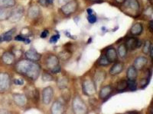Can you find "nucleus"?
Returning a JSON list of instances; mask_svg holds the SVG:
<instances>
[{"instance_id": "obj_1", "label": "nucleus", "mask_w": 153, "mask_h": 114, "mask_svg": "<svg viewBox=\"0 0 153 114\" xmlns=\"http://www.w3.org/2000/svg\"><path fill=\"white\" fill-rule=\"evenodd\" d=\"M17 71L32 79H37L40 71L38 64L31 60H22L17 64Z\"/></svg>"}, {"instance_id": "obj_2", "label": "nucleus", "mask_w": 153, "mask_h": 114, "mask_svg": "<svg viewBox=\"0 0 153 114\" xmlns=\"http://www.w3.org/2000/svg\"><path fill=\"white\" fill-rule=\"evenodd\" d=\"M122 5V10L128 15L136 16L140 11V4L138 0H126Z\"/></svg>"}, {"instance_id": "obj_3", "label": "nucleus", "mask_w": 153, "mask_h": 114, "mask_svg": "<svg viewBox=\"0 0 153 114\" xmlns=\"http://www.w3.org/2000/svg\"><path fill=\"white\" fill-rule=\"evenodd\" d=\"M72 107L74 114H86L88 113V107L80 96H76L73 98Z\"/></svg>"}, {"instance_id": "obj_4", "label": "nucleus", "mask_w": 153, "mask_h": 114, "mask_svg": "<svg viewBox=\"0 0 153 114\" xmlns=\"http://www.w3.org/2000/svg\"><path fill=\"white\" fill-rule=\"evenodd\" d=\"M46 65L48 68L50 69L53 73H59L61 71L59 59L56 55H50L47 59Z\"/></svg>"}, {"instance_id": "obj_5", "label": "nucleus", "mask_w": 153, "mask_h": 114, "mask_svg": "<svg viewBox=\"0 0 153 114\" xmlns=\"http://www.w3.org/2000/svg\"><path fill=\"white\" fill-rule=\"evenodd\" d=\"M83 92L89 96H92L96 93V85L94 81L91 79L84 80L82 84Z\"/></svg>"}, {"instance_id": "obj_6", "label": "nucleus", "mask_w": 153, "mask_h": 114, "mask_svg": "<svg viewBox=\"0 0 153 114\" xmlns=\"http://www.w3.org/2000/svg\"><path fill=\"white\" fill-rule=\"evenodd\" d=\"M78 8V3L76 0H71L63 5L61 8L65 15L69 16L76 12Z\"/></svg>"}, {"instance_id": "obj_7", "label": "nucleus", "mask_w": 153, "mask_h": 114, "mask_svg": "<svg viewBox=\"0 0 153 114\" xmlns=\"http://www.w3.org/2000/svg\"><path fill=\"white\" fill-rule=\"evenodd\" d=\"M24 9L21 5H18L10 11L8 19L11 22L15 23L19 21L23 15Z\"/></svg>"}, {"instance_id": "obj_8", "label": "nucleus", "mask_w": 153, "mask_h": 114, "mask_svg": "<svg viewBox=\"0 0 153 114\" xmlns=\"http://www.w3.org/2000/svg\"><path fill=\"white\" fill-rule=\"evenodd\" d=\"M142 42L140 40L135 38H130L127 40L125 45L126 46L127 51H133L137 48H138L142 45Z\"/></svg>"}, {"instance_id": "obj_9", "label": "nucleus", "mask_w": 153, "mask_h": 114, "mask_svg": "<svg viewBox=\"0 0 153 114\" xmlns=\"http://www.w3.org/2000/svg\"><path fill=\"white\" fill-rule=\"evenodd\" d=\"M54 90L51 86H48L43 90V102L46 105H48L52 101L54 96Z\"/></svg>"}, {"instance_id": "obj_10", "label": "nucleus", "mask_w": 153, "mask_h": 114, "mask_svg": "<svg viewBox=\"0 0 153 114\" xmlns=\"http://www.w3.org/2000/svg\"><path fill=\"white\" fill-rule=\"evenodd\" d=\"M10 78L5 74L0 73V92H5L9 88Z\"/></svg>"}, {"instance_id": "obj_11", "label": "nucleus", "mask_w": 153, "mask_h": 114, "mask_svg": "<svg viewBox=\"0 0 153 114\" xmlns=\"http://www.w3.org/2000/svg\"><path fill=\"white\" fill-rule=\"evenodd\" d=\"M51 111L52 114H62L65 111V107L62 102L56 101L52 104L51 108Z\"/></svg>"}, {"instance_id": "obj_12", "label": "nucleus", "mask_w": 153, "mask_h": 114, "mask_svg": "<svg viewBox=\"0 0 153 114\" xmlns=\"http://www.w3.org/2000/svg\"><path fill=\"white\" fill-rule=\"evenodd\" d=\"M147 63L148 59L146 57L143 56L138 57L135 60L134 66L138 71H141L146 66Z\"/></svg>"}, {"instance_id": "obj_13", "label": "nucleus", "mask_w": 153, "mask_h": 114, "mask_svg": "<svg viewBox=\"0 0 153 114\" xmlns=\"http://www.w3.org/2000/svg\"><path fill=\"white\" fill-rule=\"evenodd\" d=\"M107 59L110 63H115L118 59V53L114 48H110L107 49L105 55Z\"/></svg>"}, {"instance_id": "obj_14", "label": "nucleus", "mask_w": 153, "mask_h": 114, "mask_svg": "<svg viewBox=\"0 0 153 114\" xmlns=\"http://www.w3.org/2000/svg\"><path fill=\"white\" fill-rule=\"evenodd\" d=\"M124 68V64L121 62L116 63L110 69L109 73L113 76L118 75L123 71Z\"/></svg>"}, {"instance_id": "obj_15", "label": "nucleus", "mask_w": 153, "mask_h": 114, "mask_svg": "<svg viewBox=\"0 0 153 114\" xmlns=\"http://www.w3.org/2000/svg\"><path fill=\"white\" fill-rule=\"evenodd\" d=\"M27 59L32 61H39L42 55L37 53L35 49H31L25 53Z\"/></svg>"}, {"instance_id": "obj_16", "label": "nucleus", "mask_w": 153, "mask_h": 114, "mask_svg": "<svg viewBox=\"0 0 153 114\" xmlns=\"http://www.w3.org/2000/svg\"><path fill=\"white\" fill-rule=\"evenodd\" d=\"M112 92V88L110 85L105 86L100 91L99 97L101 100H105L111 95Z\"/></svg>"}, {"instance_id": "obj_17", "label": "nucleus", "mask_w": 153, "mask_h": 114, "mask_svg": "<svg viewBox=\"0 0 153 114\" xmlns=\"http://www.w3.org/2000/svg\"><path fill=\"white\" fill-rule=\"evenodd\" d=\"M40 13V9L38 6L33 5L30 6L28 11V15L30 18H37Z\"/></svg>"}, {"instance_id": "obj_18", "label": "nucleus", "mask_w": 153, "mask_h": 114, "mask_svg": "<svg viewBox=\"0 0 153 114\" xmlns=\"http://www.w3.org/2000/svg\"><path fill=\"white\" fill-rule=\"evenodd\" d=\"M127 77L128 80L136 81L138 77V70L136 69L134 66H130L128 67L127 71Z\"/></svg>"}, {"instance_id": "obj_19", "label": "nucleus", "mask_w": 153, "mask_h": 114, "mask_svg": "<svg viewBox=\"0 0 153 114\" xmlns=\"http://www.w3.org/2000/svg\"><path fill=\"white\" fill-rule=\"evenodd\" d=\"M106 72L103 71H97L95 75V81H94L96 85L101 84L104 81L106 78Z\"/></svg>"}, {"instance_id": "obj_20", "label": "nucleus", "mask_w": 153, "mask_h": 114, "mask_svg": "<svg viewBox=\"0 0 153 114\" xmlns=\"http://www.w3.org/2000/svg\"><path fill=\"white\" fill-rule=\"evenodd\" d=\"M143 26L140 23H136L131 28L130 32L132 35L137 36L142 34L143 31Z\"/></svg>"}, {"instance_id": "obj_21", "label": "nucleus", "mask_w": 153, "mask_h": 114, "mask_svg": "<svg viewBox=\"0 0 153 114\" xmlns=\"http://www.w3.org/2000/svg\"><path fill=\"white\" fill-rule=\"evenodd\" d=\"M16 4V0H0V8H11L13 7Z\"/></svg>"}, {"instance_id": "obj_22", "label": "nucleus", "mask_w": 153, "mask_h": 114, "mask_svg": "<svg viewBox=\"0 0 153 114\" xmlns=\"http://www.w3.org/2000/svg\"><path fill=\"white\" fill-rule=\"evenodd\" d=\"M69 80L67 77L65 76H62L58 78L57 81V85L58 88L60 89H63L65 88H67V86L68 84Z\"/></svg>"}, {"instance_id": "obj_23", "label": "nucleus", "mask_w": 153, "mask_h": 114, "mask_svg": "<svg viewBox=\"0 0 153 114\" xmlns=\"http://www.w3.org/2000/svg\"><path fill=\"white\" fill-rule=\"evenodd\" d=\"M15 28H13L11 30H9V31L4 33L2 36L1 37L2 41H9L12 39V35L15 32Z\"/></svg>"}, {"instance_id": "obj_24", "label": "nucleus", "mask_w": 153, "mask_h": 114, "mask_svg": "<svg viewBox=\"0 0 153 114\" xmlns=\"http://www.w3.org/2000/svg\"><path fill=\"white\" fill-rule=\"evenodd\" d=\"M127 51H128L125 44H122L118 47L117 53L121 58H125L127 55Z\"/></svg>"}, {"instance_id": "obj_25", "label": "nucleus", "mask_w": 153, "mask_h": 114, "mask_svg": "<svg viewBox=\"0 0 153 114\" xmlns=\"http://www.w3.org/2000/svg\"><path fill=\"white\" fill-rule=\"evenodd\" d=\"M72 56V53L68 50H65L59 53V57L63 61L68 60Z\"/></svg>"}, {"instance_id": "obj_26", "label": "nucleus", "mask_w": 153, "mask_h": 114, "mask_svg": "<svg viewBox=\"0 0 153 114\" xmlns=\"http://www.w3.org/2000/svg\"><path fill=\"white\" fill-rule=\"evenodd\" d=\"M14 101L15 102L16 104H18L19 106H23L25 104V98L24 96L22 95H15L13 96Z\"/></svg>"}, {"instance_id": "obj_27", "label": "nucleus", "mask_w": 153, "mask_h": 114, "mask_svg": "<svg viewBox=\"0 0 153 114\" xmlns=\"http://www.w3.org/2000/svg\"><path fill=\"white\" fill-rule=\"evenodd\" d=\"M128 88V82L126 80H120L117 83L116 89L118 92H122Z\"/></svg>"}, {"instance_id": "obj_28", "label": "nucleus", "mask_w": 153, "mask_h": 114, "mask_svg": "<svg viewBox=\"0 0 153 114\" xmlns=\"http://www.w3.org/2000/svg\"><path fill=\"white\" fill-rule=\"evenodd\" d=\"M10 11H9L8 9L0 8V21L8 19Z\"/></svg>"}, {"instance_id": "obj_29", "label": "nucleus", "mask_w": 153, "mask_h": 114, "mask_svg": "<svg viewBox=\"0 0 153 114\" xmlns=\"http://www.w3.org/2000/svg\"><path fill=\"white\" fill-rule=\"evenodd\" d=\"M152 44L150 41L147 40L145 41L144 45L143 46L142 50V51L145 55H147L149 53L150 51V48L152 46Z\"/></svg>"}, {"instance_id": "obj_30", "label": "nucleus", "mask_w": 153, "mask_h": 114, "mask_svg": "<svg viewBox=\"0 0 153 114\" xmlns=\"http://www.w3.org/2000/svg\"><path fill=\"white\" fill-rule=\"evenodd\" d=\"M62 97L64 101L69 102L71 98V92L70 90L67 88L62 89Z\"/></svg>"}, {"instance_id": "obj_31", "label": "nucleus", "mask_w": 153, "mask_h": 114, "mask_svg": "<svg viewBox=\"0 0 153 114\" xmlns=\"http://www.w3.org/2000/svg\"><path fill=\"white\" fill-rule=\"evenodd\" d=\"M3 60L4 62L7 64H11L12 63L14 60V57L12 54L9 53H5L3 57Z\"/></svg>"}, {"instance_id": "obj_32", "label": "nucleus", "mask_w": 153, "mask_h": 114, "mask_svg": "<svg viewBox=\"0 0 153 114\" xmlns=\"http://www.w3.org/2000/svg\"><path fill=\"white\" fill-rule=\"evenodd\" d=\"M98 64H99V65L100 66L106 67V66H107L109 65H110V64H111V63L109 62L105 55H104L101 57V58L100 59Z\"/></svg>"}, {"instance_id": "obj_33", "label": "nucleus", "mask_w": 153, "mask_h": 114, "mask_svg": "<svg viewBox=\"0 0 153 114\" xmlns=\"http://www.w3.org/2000/svg\"><path fill=\"white\" fill-rule=\"evenodd\" d=\"M15 40L18 41L24 42L26 44H29L31 42L30 39L24 37L23 36H22V35H17L15 37Z\"/></svg>"}, {"instance_id": "obj_34", "label": "nucleus", "mask_w": 153, "mask_h": 114, "mask_svg": "<svg viewBox=\"0 0 153 114\" xmlns=\"http://www.w3.org/2000/svg\"><path fill=\"white\" fill-rule=\"evenodd\" d=\"M128 82V88H130L132 91L136 90L137 89V85L136 81H130L128 80L127 81Z\"/></svg>"}, {"instance_id": "obj_35", "label": "nucleus", "mask_w": 153, "mask_h": 114, "mask_svg": "<svg viewBox=\"0 0 153 114\" xmlns=\"http://www.w3.org/2000/svg\"><path fill=\"white\" fill-rule=\"evenodd\" d=\"M42 78L45 81H51L53 80V76L48 73L44 74L42 76Z\"/></svg>"}, {"instance_id": "obj_36", "label": "nucleus", "mask_w": 153, "mask_h": 114, "mask_svg": "<svg viewBox=\"0 0 153 114\" xmlns=\"http://www.w3.org/2000/svg\"><path fill=\"white\" fill-rule=\"evenodd\" d=\"M88 20L89 23L91 24H93L94 23L96 22L97 21L96 16H95L94 15L92 14L89 15V16L88 17Z\"/></svg>"}, {"instance_id": "obj_37", "label": "nucleus", "mask_w": 153, "mask_h": 114, "mask_svg": "<svg viewBox=\"0 0 153 114\" xmlns=\"http://www.w3.org/2000/svg\"><path fill=\"white\" fill-rule=\"evenodd\" d=\"M59 38H60V35L59 34H57L56 35H53L50 38V42L52 43H56Z\"/></svg>"}, {"instance_id": "obj_38", "label": "nucleus", "mask_w": 153, "mask_h": 114, "mask_svg": "<svg viewBox=\"0 0 153 114\" xmlns=\"http://www.w3.org/2000/svg\"><path fill=\"white\" fill-rule=\"evenodd\" d=\"M140 84L142 88H144L147 85L148 83V79L146 78H143L141 79L140 82Z\"/></svg>"}, {"instance_id": "obj_39", "label": "nucleus", "mask_w": 153, "mask_h": 114, "mask_svg": "<svg viewBox=\"0 0 153 114\" xmlns=\"http://www.w3.org/2000/svg\"><path fill=\"white\" fill-rule=\"evenodd\" d=\"M49 34V32L48 30H44L42 32V34H41V35H40V37L42 38H45L48 36Z\"/></svg>"}, {"instance_id": "obj_40", "label": "nucleus", "mask_w": 153, "mask_h": 114, "mask_svg": "<svg viewBox=\"0 0 153 114\" xmlns=\"http://www.w3.org/2000/svg\"><path fill=\"white\" fill-rule=\"evenodd\" d=\"M38 2L40 4L44 7H46L49 4L47 0H38Z\"/></svg>"}, {"instance_id": "obj_41", "label": "nucleus", "mask_w": 153, "mask_h": 114, "mask_svg": "<svg viewBox=\"0 0 153 114\" xmlns=\"http://www.w3.org/2000/svg\"><path fill=\"white\" fill-rule=\"evenodd\" d=\"M14 83L16 85H23L24 83V81L23 80H20V79H16L14 81Z\"/></svg>"}, {"instance_id": "obj_42", "label": "nucleus", "mask_w": 153, "mask_h": 114, "mask_svg": "<svg viewBox=\"0 0 153 114\" xmlns=\"http://www.w3.org/2000/svg\"><path fill=\"white\" fill-rule=\"evenodd\" d=\"M153 21H150V22L149 23V28L150 31V32H151V33H153Z\"/></svg>"}, {"instance_id": "obj_43", "label": "nucleus", "mask_w": 153, "mask_h": 114, "mask_svg": "<svg viewBox=\"0 0 153 114\" xmlns=\"http://www.w3.org/2000/svg\"><path fill=\"white\" fill-rule=\"evenodd\" d=\"M149 53H150V56L151 59H152L153 58V45L151 46Z\"/></svg>"}, {"instance_id": "obj_44", "label": "nucleus", "mask_w": 153, "mask_h": 114, "mask_svg": "<svg viewBox=\"0 0 153 114\" xmlns=\"http://www.w3.org/2000/svg\"><path fill=\"white\" fill-rule=\"evenodd\" d=\"M87 13H88V14L89 15H91L93 13V10L92 9H87Z\"/></svg>"}, {"instance_id": "obj_45", "label": "nucleus", "mask_w": 153, "mask_h": 114, "mask_svg": "<svg viewBox=\"0 0 153 114\" xmlns=\"http://www.w3.org/2000/svg\"><path fill=\"white\" fill-rule=\"evenodd\" d=\"M126 0H115V1L119 4H123Z\"/></svg>"}, {"instance_id": "obj_46", "label": "nucleus", "mask_w": 153, "mask_h": 114, "mask_svg": "<svg viewBox=\"0 0 153 114\" xmlns=\"http://www.w3.org/2000/svg\"><path fill=\"white\" fill-rule=\"evenodd\" d=\"M67 0H59L60 4H66L67 2Z\"/></svg>"}, {"instance_id": "obj_47", "label": "nucleus", "mask_w": 153, "mask_h": 114, "mask_svg": "<svg viewBox=\"0 0 153 114\" xmlns=\"http://www.w3.org/2000/svg\"><path fill=\"white\" fill-rule=\"evenodd\" d=\"M48 2L49 3V4H52L54 2V0H47Z\"/></svg>"}, {"instance_id": "obj_48", "label": "nucleus", "mask_w": 153, "mask_h": 114, "mask_svg": "<svg viewBox=\"0 0 153 114\" xmlns=\"http://www.w3.org/2000/svg\"><path fill=\"white\" fill-rule=\"evenodd\" d=\"M90 1L92 2H99L100 1H101V0H90Z\"/></svg>"}, {"instance_id": "obj_49", "label": "nucleus", "mask_w": 153, "mask_h": 114, "mask_svg": "<svg viewBox=\"0 0 153 114\" xmlns=\"http://www.w3.org/2000/svg\"><path fill=\"white\" fill-rule=\"evenodd\" d=\"M127 113H139V112H134V111H132V112H127Z\"/></svg>"}, {"instance_id": "obj_50", "label": "nucleus", "mask_w": 153, "mask_h": 114, "mask_svg": "<svg viewBox=\"0 0 153 114\" xmlns=\"http://www.w3.org/2000/svg\"><path fill=\"white\" fill-rule=\"evenodd\" d=\"M2 41V39H1V38L0 37V42H1Z\"/></svg>"}]
</instances>
